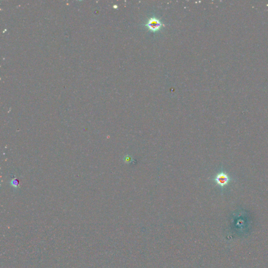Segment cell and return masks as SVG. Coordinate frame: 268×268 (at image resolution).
Returning <instances> with one entry per match:
<instances>
[{
  "mask_svg": "<svg viewBox=\"0 0 268 268\" xmlns=\"http://www.w3.org/2000/svg\"><path fill=\"white\" fill-rule=\"evenodd\" d=\"M131 157H129V156H127L125 157V158H124V161L126 163H130V162H131Z\"/></svg>",
  "mask_w": 268,
  "mask_h": 268,
  "instance_id": "4",
  "label": "cell"
},
{
  "mask_svg": "<svg viewBox=\"0 0 268 268\" xmlns=\"http://www.w3.org/2000/svg\"><path fill=\"white\" fill-rule=\"evenodd\" d=\"M145 26L150 31L156 32L159 31L161 28H162L163 26H165V25L157 18L151 17L146 24Z\"/></svg>",
  "mask_w": 268,
  "mask_h": 268,
  "instance_id": "1",
  "label": "cell"
},
{
  "mask_svg": "<svg viewBox=\"0 0 268 268\" xmlns=\"http://www.w3.org/2000/svg\"><path fill=\"white\" fill-rule=\"evenodd\" d=\"M10 183H11V185L12 186L17 188V187L18 186L19 182H18V180H16V179H14V180H12L11 182H10Z\"/></svg>",
  "mask_w": 268,
  "mask_h": 268,
  "instance_id": "3",
  "label": "cell"
},
{
  "mask_svg": "<svg viewBox=\"0 0 268 268\" xmlns=\"http://www.w3.org/2000/svg\"><path fill=\"white\" fill-rule=\"evenodd\" d=\"M214 180L217 185L223 188L228 184L231 181V179L227 173L224 172H220L216 175Z\"/></svg>",
  "mask_w": 268,
  "mask_h": 268,
  "instance_id": "2",
  "label": "cell"
}]
</instances>
